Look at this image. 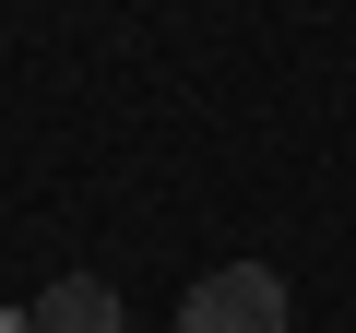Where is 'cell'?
<instances>
[{"label":"cell","instance_id":"6da1fadb","mask_svg":"<svg viewBox=\"0 0 356 333\" xmlns=\"http://www.w3.org/2000/svg\"><path fill=\"white\" fill-rule=\"evenodd\" d=\"M178 333H285V274L273 262H214L178 297Z\"/></svg>","mask_w":356,"mask_h":333},{"label":"cell","instance_id":"7a4b0ae2","mask_svg":"<svg viewBox=\"0 0 356 333\" xmlns=\"http://www.w3.org/2000/svg\"><path fill=\"white\" fill-rule=\"evenodd\" d=\"M24 333H131V309H119V286H95V274H60V286L24 309Z\"/></svg>","mask_w":356,"mask_h":333}]
</instances>
